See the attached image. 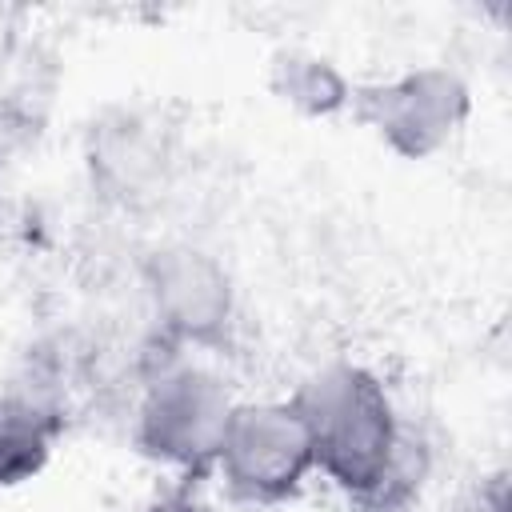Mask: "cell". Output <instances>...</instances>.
<instances>
[{"mask_svg": "<svg viewBox=\"0 0 512 512\" xmlns=\"http://www.w3.org/2000/svg\"><path fill=\"white\" fill-rule=\"evenodd\" d=\"M288 404L296 408L312 464L356 500H384L404 468V432L376 372L336 360L312 372Z\"/></svg>", "mask_w": 512, "mask_h": 512, "instance_id": "1", "label": "cell"}, {"mask_svg": "<svg viewBox=\"0 0 512 512\" xmlns=\"http://www.w3.org/2000/svg\"><path fill=\"white\" fill-rule=\"evenodd\" d=\"M212 468L224 476L232 496L276 504L300 492L316 464L296 408L288 400H252L232 404Z\"/></svg>", "mask_w": 512, "mask_h": 512, "instance_id": "2", "label": "cell"}, {"mask_svg": "<svg viewBox=\"0 0 512 512\" xmlns=\"http://www.w3.org/2000/svg\"><path fill=\"white\" fill-rule=\"evenodd\" d=\"M232 396L224 380L208 368L180 364L160 372L136 412V444L172 468L204 472L212 468L224 420L232 412Z\"/></svg>", "mask_w": 512, "mask_h": 512, "instance_id": "3", "label": "cell"}, {"mask_svg": "<svg viewBox=\"0 0 512 512\" xmlns=\"http://www.w3.org/2000/svg\"><path fill=\"white\" fill-rule=\"evenodd\" d=\"M348 108L396 156L424 160L464 128L472 96L468 84L448 68H412L388 84L352 88Z\"/></svg>", "mask_w": 512, "mask_h": 512, "instance_id": "4", "label": "cell"}, {"mask_svg": "<svg viewBox=\"0 0 512 512\" xmlns=\"http://www.w3.org/2000/svg\"><path fill=\"white\" fill-rule=\"evenodd\" d=\"M148 288L160 324L192 344H212L232 320V284L224 268L196 248L156 252L148 264Z\"/></svg>", "mask_w": 512, "mask_h": 512, "instance_id": "5", "label": "cell"}, {"mask_svg": "<svg viewBox=\"0 0 512 512\" xmlns=\"http://www.w3.org/2000/svg\"><path fill=\"white\" fill-rule=\"evenodd\" d=\"M64 416L36 396L4 392L0 396V488H16L44 472Z\"/></svg>", "mask_w": 512, "mask_h": 512, "instance_id": "6", "label": "cell"}, {"mask_svg": "<svg viewBox=\"0 0 512 512\" xmlns=\"http://www.w3.org/2000/svg\"><path fill=\"white\" fill-rule=\"evenodd\" d=\"M268 88L276 92L280 104H288L304 116H332V112L348 108V96H352L340 68L304 48H284L272 56Z\"/></svg>", "mask_w": 512, "mask_h": 512, "instance_id": "7", "label": "cell"}, {"mask_svg": "<svg viewBox=\"0 0 512 512\" xmlns=\"http://www.w3.org/2000/svg\"><path fill=\"white\" fill-rule=\"evenodd\" d=\"M148 512H212L192 488H176V492H168V496H160Z\"/></svg>", "mask_w": 512, "mask_h": 512, "instance_id": "8", "label": "cell"}]
</instances>
